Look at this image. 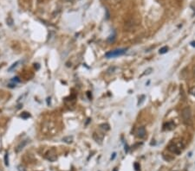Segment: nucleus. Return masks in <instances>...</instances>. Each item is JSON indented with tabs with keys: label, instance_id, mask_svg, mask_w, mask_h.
Here are the masks:
<instances>
[{
	"label": "nucleus",
	"instance_id": "nucleus-18",
	"mask_svg": "<svg viewBox=\"0 0 195 171\" xmlns=\"http://www.w3.org/2000/svg\"><path fill=\"white\" fill-rule=\"evenodd\" d=\"M144 98H145V96H144V95H142V96H141V100H139V102H138V106H139V105H141V103L143 102Z\"/></svg>",
	"mask_w": 195,
	"mask_h": 171
},
{
	"label": "nucleus",
	"instance_id": "nucleus-1",
	"mask_svg": "<svg viewBox=\"0 0 195 171\" xmlns=\"http://www.w3.org/2000/svg\"><path fill=\"white\" fill-rule=\"evenodd\" d=\"M181 117L184 124L187 125H191L192 124V111L190 107H185L181 111Z\"/></svg>",
	"mask_w": 195,
	"mask_h": 171
},
{
	"label": "nucleus",
	"instance_id": "nucleus-7",
	"mask_svg": "<svg viewBox=\"0 0 195 171\" xmlns=\"http://www.w3.org/2000/svg\"><path fill=\"white\" fill-rule=\"evenodd\" d=\"M164 127H165V130H173V129L175 127V124L173 121H170L168 123H166V124L164 125Z\"/></svg>",
	"mask_w": 195,
	"mask_h": 171
},
{
	"label": "nucleus",
	"instance_id": "nucleus-15",
	"mask_svg": "<svg viewBox=\"0 0 195 171\" xmlns=\"http://www.w3.org/2000/svg\"><path fill=\"white\" fill-rule=\"evenodd\" d=\"M189 93H190V94H191V95L194 96V97H195V87H192V88H190Z\"/></svg>",
	"mask_w": 195,
	"mask_h": 171
},
{
	"label": "nucleus",
	"instance_id": "nucleus-13",
	"mask_svg": "<svg viewBox=\"0 0 195 171\" xmlns=\"http://www.w3.org/2000/svg\"><path fill=\"white\" fill-rule=\"evenodd\" d=\"M30 114L28 113V112H23L21 114V118H23V119H26V118H30Z\"/></svg>",
	"mask_w": 195,
	"mask_h": 171
},
{
	"label": "nucleus",
	"instance_id": "nucleus-26",
	"mask_svg": "<svg viewBox=\"0 0 195 171\" xmlns=\"http://www.w3.org/2000/svg\"><path fill=\"white\" fill-rule=\"evenodd\" d=\"M193 74H194V77H195V67H194V70H193Z\"/></svg>",
	"mask_w": 195,
	"mask_h": 171
},
{
	"label": "nucleus",
	"instance_id": "nucleus-8",
	"mask_svg": "<svg viewBox=\"0 0 195 171\" xmlns=\"http://www.w3.org/2000/svg\"><path fill=\"white\" fill-rule=\"evenodd\" d=\"M63 141L66 144H71L73 142V137L72 136H68V137H64L63 138Z\"/></svg>",
	"mask_w": 195,
	"mask_h": 171
},
{
	"label": "nucleus",
	"instance_id": "nucleus-21",
	"mask_svg": "<svg viewBox=\"0 0 195 171\" xmlns=\"http://www.w3.org/2000/svg\"><path fill=\"white\" fill-rule=\"evenodd\" d=\"M115 156H116V153H113V155L111 156V160H114V159H115Z\"/></svg>",
	"mask_w": 195,
	"mask_h": 171
},
{
	"label": "nucleus",
	"instance_id": "nucleus-5",
	"mask_svg": "<svg viewBox=\"0 0 195 171\" xmlns=\"http://www.w3.org/2000/svg\"><path fill=\"white\" fill-rule=\"evenodd\" d=\"M28 142H29V140H25V141H22V142H20V144H19L17 146V148H16V152H17V153L20 152V151L26 146V144H28Z\"/></svg>",
	"mask_w": 195,
	"mask_h": 171
},
{
	"label": "nucleus",
	"instance_id": "nucleus-23",
	"mask_svg": "<svg viewBox=\"0 0 195 171\" xmlns=\"http://www.w3.org/2000/svg\"><path fill=\"white\" fill-rule=\"evenodd\" d=\"M125 151H126V152H128V145L125 146Z\"/></svg>",
	"mask_w": 195,
	"mask_h": 171
},
{
	"label": "nucleus",
	"instance_id": "nucleus-4",
	"mask_svg": "<svg viewBox=\"0 0 195 171\" xmlns=\"http://www.w3.org/2000/svg\"><path fill=\"white\" fill-rule=\"evenodd\" d=\"M136 134H137V137H139V138H144V137H145V136H146V129H145V127H144V126L139 127V128H138V130H137Z\"/></svg>",
	"mask_w": 195,
	"mask_h": 171
},
{
	"label": "nucleus",
	"instance_id": "nucleus-22",
	"mask_svg": "<svg viewBox=\"0 0 195 171\" xmlns=\"http://www.w3.org/2000/svg\"><path fill=\"white\" fill-rule=\"evenodd\" d=\"M47 104H48V106H50V98H47Z\"/></svg>",
	"mask_w": 195,
	"mask_h": 171
},
{
	"label": "nucleus",
	"instance_id": "nucleus-11",
	"mask_svg": "<svg viewBox=\"0 0 195 171\" xmlns=\"http://www.w3.org/2000/svg\"><path fill=\"white\" fill-rule=\"evenodd\" d=\"M168 51V48L166 47V46H165V47H163V48H161V49H160V54H166V52Z\"/></svg>",
	"mask_w": 195,
	"mask_h": 171
},
{
	"label": "nucleus",
	"instance_id": "nucleus-25",
	"mask_svg": "<svg viewBox=\"0 0 195 171\" xmlns=\"http://www.w3.org/2000/svg\"><path fill=\"white\" fill-rule=\"evenodd\" d=\"M191 45L192 46V47H195V41H192V42H191Z\"/></svg>",
	"mask_w": 195,
	"mask_h": 171
},
{
	"label": "nucleus",
	"instance_id": "nucleus-2",
	"mask_svg": "<svg viewBox=\"0 0 195 171\" xmlns=\"http://www.w3.org/2000/svg\"><path fill=\"white\" fill-rule=\"evenodd\" d=\"M184 145L181 142H179V144H176V142H173L169 146H168V150L171 151V152L174 153V154H180L181 150H182Z\"/></svg>",
	"mask_w": 195,
	"mask_h": 171
},
{
	"label": "nucleus",
	"instance_id": "nucleus-27",
	"mask_svg": "<svg viewBox=\"0 0 195 171\" xmlns=\"http://www.w3.org/2000/svg\"><path fill=\"white\" fill-rule=\"evenodd\" d=\"M114 171H117V170L116 169H114Z\"/></svg>",
	"mask_w": 195,
	"mask_h": 171
},
{
	"label": "nucleus",
	"instance_id": "nucleus-9",
	"mask_svg": "<svg viewBox=\"0 0 195 171\" xmlns=\"http://www.w3.org/2000/svg\"><path fill=\"white\" fill-rule=\"evenodd\" d=\"M19 63H20V61H16V62H14V63H13V64L8 68V71H9V72H11L13 69H15V68H16V67H17V66H18Z\"/></svg>",
	"mask_w": 195,
	"mask_h": 171
},
{
	"label": "nucleus",
	"instance_id": "nucleus-19",
	"mask_svg": "<svg viewBox=\"0 0 195 171\" xmlns=\"http://www.w3.org/2000/svg\"><path fill=\"white\" fill-rule=\"evenodd\" d=\"M17 168H18V171H25V168H23V166H18Z\"/></svg>",
	"mask_w": 195,
	"mask_h": 171
},
{
	"label": "nucleus",
	"instance_id": "nucleus-12",
	"mask_svg": "<svg viewBox=\"0 0 195 171\" xmlns=\"http://www.w3.org/2000/svg\"><path fill=\"white\" fill-rule=\"evenodd\" d=\"M101 128H102V130L108 131V130H109V125L107 124H101Z\"/></svg>",
	"mask_w": 195,
	"mask_h": 171
},
{
	"label": "nucleus",
	"instance_id": "nucleus-17",
	"mask_svg": "<svg viewBox=\"0 0 195 171\" xmlns=\"http://www.w3.org/2000/svg\"><path fill=\"white\" fill-rule=\"evenodd\" d=\"M11 81H13V82H20V79H19V77H14L11 80Z\"/></svg>",
	"mask_w": 195,
	"mask_h": 171
},
{
	"label": "nucleus",
	"instance_id": "nucleus-14",
	"mask_svg": "<svg viewBox=\"0 0 195 171\" xmlns=\"http://www.w3.org/2000/svg\"><path fill=\"white\" fill-rule=\"evenodd\" d=\"M8 156H9V154H8V153H5V155H4V163H5L6 166L9 165V159H8Z\"/></svg>",
	"mask_w": 195,
	"mask_h": 171
},
{
	"label": "nucleus",
	"instance_id": "nucleus-20",
	"mask_svg": "<svg viewBox=\"0 0 195 171\" xmlns=\"http://www.w3.org/2000/svg\"><path fill=\"white\" fill-rule=\"evenodd\" d=\"M135 170H139V168H140V166H139V164H138L137 163H135Z\"/></svg>",
	"mask_w": 195,
	"mask_h": 171
},
{
	"label": "nucleus",
	"instance_id": "nucleus-10",
	"mask_svg": "<svg viewBox=\"0 0 195 171\" xmlns=\"http://www.w3.org/2000/svg\"><path fill=\"white\" fill-rule=\"evenodd\" d=\"M152 72H153V68H152V67H148V69L144 71V73L141 74V77H142V76H144V75H148V74H150L151 73H152Z\"/></svg>",
	"mask_w": 195,
	"mask_h": 171
},
{
	"label": "nucleus",
	"instance_id": "nucleus-16",
	"mask_svg": "<svg viewBox=\"0 0 195 171\" xmlns=\"http://www.w3.org/2000/svg\"><path fill=\"white\" fill-rule=\"evenodd\" d=\"M7 24L11 26L13 24V19L11 18V17H9V18L7 19Z\"/></svg>",
	"mask_w": 195,
	"mask_h": 171
},
{
	"label": "nucleus",
	"instance_id": "nucleus-3",
	"mask_svg": "<svg viewBox=\"0 0 195 171\" xmlns=\"http://www.w3.org/2000/svg\"><path fill=\"white\" fill-rule=\"evenodd\" d=\"M127 49H118L113 51H109L108 53L105 54V57L107 58H114V57H117L120 55H123L126 53Z\"/></svg>",
	"mask_w": 195,
	"mask_h": 171
},
{
	"label": "nucleus",
	"instance_id": "nucleus-24",
	"mask_svg": "<svg viewBox=\"0 0 195 171\" xmlns=\"http://www.w3.org/2000/svg\"><path fill=\"white\" fill-rule=\"evenodd\" d=\"M35 67H36V69H39V64H35Z\"/></svg>",
	"mask_w": 195,
	"mask_h": 171
},
{
	"label": "nucleus",
	"instance_id": "nucleus-6",
	"mask_svg": "<svg viewBox=\"0 0 195 171\" xmlns=\"http://www.w3.org/2000/svg\"><path fill=\"white\" fill-rule=\"evenodd\" d=\"M46 158H47L50 162H54L56 160V155L53 153V151H50L48 152V154L46 155Z\"/></svg>",
	"mask_w": 195,
	"mask_h": 171
}]
</instances>
